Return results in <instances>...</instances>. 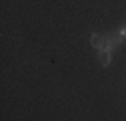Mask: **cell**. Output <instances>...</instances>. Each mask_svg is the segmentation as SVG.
Segmentation results:
<instances>
[{"label":"cell","instance_id":"cell-1","mask_svg":"<svg viewBox=\"0 0 126 121\" xmlns=\"http://www.w3.org/2000/svg\"><path fill=\"white\" fill-rule=\"evenodd\" d=\"M122 38H124V36H122L120 32H112V34H108V36H106V49H108V51L116 49L118 44L122 42Z\"/></svg>","mask_w":126,"mask_h":121},{"label":"cell","instance_id":"cell-2","mask_svg":"<svg viewBox=\"0 0 126 121\" xmlns=\"http://www.w3.org/2000/svg\"><path fill=\"white\" fill-rule=\"evenodd\" d=\"M90 44H92V49L102 51V49H106V36L104 34H92L90 36Z\"/></svg>","mask_w":126,"mask_h":121},{"label":"cell","instance_id":"cell-3","mask_svg":"<svg viewBox=\"0 0 126 121\" xmlns=\"http://www.w3.org/2000/svg\"><path fill=\"white\" fill-rule=\"evenodd\" d=\"M98 63H100L102 67H108L110 63H112V55H110V51H108V49L98 51Z\"/></svg>","mask_w":126,"mask_h":121},{"label":"cell","instance_id":"cell-4","mask_svg":"<svg viewBox=\"0 0 126 121\" xmlns=\"http://www.w3.org/2000/svg\"><path fill=\"white\" fill-rule=\"evenodd\" d=\"M118 32H120L122 36H126V22H124V24H120V30H118Z\"/></svg>","mask_w":126,"mask_h":121}]
</instances>
